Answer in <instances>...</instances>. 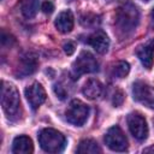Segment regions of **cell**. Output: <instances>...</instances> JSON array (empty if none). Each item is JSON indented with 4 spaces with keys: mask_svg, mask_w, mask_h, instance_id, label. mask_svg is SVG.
Here are the masks:
<instances>
[{
    "mask_svg": "<svg viewBox=\"0 0 154 154\" xmlns=\"http://www.w3.org/2000/svg\"><path fill=\"white\" fill-rule=\"evenodd\" d=\"M140 22V12L137 7L130 2H123L116 11L114 23L118 29V31L122 35H129L131 34L138 25Z\"/></svg>",
    "mask_w": 154,
    "mask_h": 154,
    "instance_id": "obj_1",
    "label": "cell"
},
{
    "mask_svg": "<svg viewBox=\"0 0 154 154\" xmlns=\"http://www.w3.org/2000/svg\"><path fill=\"white\" fill-rule=\"evenodd\" d=\"M1 106L10 120L14 122L20 118L22 107L19 93L13 84L5 81H1Z\"/></svg>",
    "mask_w": 154,
    "mask_h": 154,
    "instance_id": "obj_2",
    "label": "cell"
},
{
    "mask_svg": "<svg viewBox=\"0 0 154 154\" xmlns=\"http://www.w3.org/2000/svg\"><path fill=\"white\" fill-rule=\"evenodd\" d=\"M38 143L47 153H60L66 146V138L58 130L47 128L38 132Z\"/></svg>",
    "mask_w": 154,
    "mask_h": 154,
    "instance_id": "obj_3",
    "label": "cell"
},
{
    "mask_svg": "<svg viewBox=\"0 0 154 154\" xmlns=\"http://www.w3.org/2000/svg\"><path fill=\"white\" fill-rule=\"evenodd\" d=\"M88 116L89 107L81 100H72L65 111L66 120L75 126H82L87 122Z\"/></svg>",
    "mask_w": 154,
    "mask_h": 154,
    "instance_id": "obj_4",
    "label": "cell"
},
{
    "mask_svg": "<svg viewBox=\"0 0 154 154\" xmlns=\"http://www.w3.org/2000/svg\"><path fill=\"white\" fill-rule=\"evenodd\" d=\"M97 70H99L97 60L91 53L85 51H83L72 64V72L76 78H78L81 75H84V73L96 72Z\"/></svg>",
    "mask_w": 154,
    "mask_h": 154,
    "instance_id": "obj_5",
    "label": "cell"
},
{
    "mask_svg": "<svg viewBox=\"0 0 154 154\" xmlns=\"http://www.w3.org/2000/svg\"><path fill=\"white\" fill-rule=\"evenodd\" d=\"M132 95L134 100L154 109V87L137 81L132 84Z\"/></svg>",
    "mask_w": 154,
    "mask_h": 154,
    "instance_id": "obj_6",
    "label": "cell"
},
{
    "mask_svg": "<svg viewBox=\"0 0 154 154\" xmlns=\"http://www.w3.org/2000/svg\"><path fill=\"white\" fill-rule=\"evenodd\" d=\"M105 143L107 147L114 152L128 150V140L119 126H112L105 134Z\"/></svg>",
    "mask_w": 154,
    "mask_h": 154,
    "instance_id": "obj_7",
    "label": "cell"
},
{
    "mask_svg": "<svg viewBox=\"0 0 154 154\" xmlns=\"http://www.w3.org/2000/svg\"><path fill=\"white\" fill-rule=\"evenodd\" d=\"M128 126L131 135L137 141H144L148 137V125L140 113H130L128 116Z\"/></svg>",
    "mask_w": 154,
    "mask_h": 154,
    "instance_id": "obj_8",
    "label": "cell"
},
{
    "mask_svg": "<svg viewBox=\"0 0 154 154\" xmlns=\"http://www.w3.org/2000/svg\"><path fill=\"white\" fill-rule=\"evenodd\" d=\"M37 65H38V60H37L36 54L25 53L18 61V65L16 67V76L18 78L30 76L36 71Z\"/></svg>",
    "mask_w": 154,
    "mask_h": 154,
    "instance_id": "obj_9",
    "label": "cell"
},
{
    "mask_svg": "<svg viewBox=\"0 0 154 154\" xmlns=\"http://www.w3.org/2000/svg\"><path fill=\"white\" fill-rule=\"evenodd\" d=\"M25 97L32 109H37L46 100V91L38 82H34L25 88Z\"/></svg>",
    "mask_w": 154,
    "mask_h": 154,
    "instance_id": "obj_10",
    "label": "cell"
},
{
    "mask_svg": "<svg viewBox=\"0 0 154 154\" xmlns=\"http://www.w3.org/2000/svg\"><path fill=\"white\" fill-rule=\"evenodd\" d=\"M136 55L146 69H152L154 64V40H150L147 43L140 46L136 49Z\"/></svg>",
    "mask_w": 154,
    "mask_h": 154,
    "instance_id": "obj_11",
    "label": "cell"
},
{
    "mask_svg": "<svg viewBox=\"0 0 154 154\" xmlns=\"http://www.w3.org/2000/svg\"><path fill=\"white\" fill-rule=\"evenodd\" d=\"M87 42L100 54H105L109 47V38L102 30H97L94 34H91L88 37Z\"/></svg>",
    "mask_w": 154,
    "mask_h": 154,
    "instance_id": "obj_12",
    "label": "cell"
},
{
    "mask_svg": "<svg viewBox=\"0 0 154 154\" xmlns=\"http://www.w3.org/2000/svg\"><path fill=\"white\" fill-rule=\"evenodd\" d=\"M55 28L58 29V31L63 32V34H67L73 29V14L71 11L66 10L60 12L54 22Z\"/></svg>",
    "mask_w": 154,
    "mask_h": 154,
    "instance_id": "obj_13",
    "label": "cell"
},
{
    "mask_svg": "<svg viewBox=\"0 0 154 154\" xmlns=\"http://www.w3.org/2000/svg\"><path fill=\"white\" fill-rule=\"evenodd\" d=\"M34 152V144L30 137L22 135L17 136L12 143V153L14 154H30Z\"/></svg>",
    "mask_w": 154,
    "mask_h": 154,
    "instance_id": "obj_14",
    "label": "cell"
},
{
    "mask_svg": "<svg viewBox=\"0 0 154 154\" xmlns=\"http://www.w3.org/2000/svg\"><path fill=\"white\" fill-rule=\"evenodd\" d=\"M82 91H83V95L85 97H88L90 100H96L102 95L103 85H102V83L100 81L91 78V79H89V81H87L84 83Z\"/></svg>",
    "mask_w": 154,
    "mask_h": 154,
    "instance_id": "obj_15",
    "label": "cell"
},
{
    "mask_svg": "<svg viewBox=\"0 0 154 154\" xmlns=\"http://www.w3.org/2000/svg\"><path fill=\"white\" fill-rule=\"evenodd\" d=\"M100 152H101L100 147L91 138L82 140L77 147V153H79V154H96Z\"/></svg>",
    "mask_w": 154,
    "mask_h": 154,
    "instance_id": "obj_16",
    "label": "cell"
},
{
    "mask_svg": "<svg viewBox=\"0 0 154 154\" xmlns=\"http://www.w3.org/2000/svg\"><path fill=\"white\" fill-rule=\"evenodd\" d=\"M129 71H130V65H129V63L123 61V60L117 61V63L113 64L112 67H111V75H112V77H114V78H124V77L128 76Z\"/></svg>",
    "mask_w": 154,
    "mask_h": 154,
    "instance_id": "obj_17",
    "label": "cell"
},
{
    "mask_svg": "<svg viewBox=\"0 0 154 154\" xmlns=\"http://www.w3.org/2000/svg\"><path fill=\"white\" fill-rule=\"evenodd\" d=\"M40 0H24L22 4V13L25 18H32L35 17L37 10H38Z\"/></svg>",
    "mask_w": 154,
    "mask_h": 154,
    "instance_id": "obj_18",
    "label": "cell"
},
{
    "mask_svg": "<svg viewBox=\"0 0 154 154\" xmlns=\"http://www.w3.org/2000/svg\"><path fill=\"white\" fill-rule=\"evenodd\" d=\"M123 101H124V95H123V93L120 91V90H117L116 93H114V95H113V105L116 106V107H119L122 103H123Z\"/></svg>",
    "mask_w": 154,
    "mask_h": 154,
    "instance_id": "obj_19",
    "label": "cell"
},
{
    "mask_svg": "<svg viewBox=\"0 0 154 154\" xmlns=\"http://www.w3.org/2000/svg\"><path fill=\"white\" fill-rule=\"evenodd\" d=\"M41 10H42L43 13L51 14V13L53 12V10H54V5H53L51 1H43L42 5H41Z\"/></svg>",
    "mask_w": 154,
    "mask_h": 154,
    "instance_id": "obj_20",
    "label": "cell"
},
{
    "mask_svg": "<svg viewBox=\"0 0 154 154\" xmlns=\"http://www.w3.org/2000/svg\"><path fill=\"white\" fill-rule=\"evenodd\" d=\"M54 93H55V94L58 95V97L61 99V100H64V99L67 96L66 90H65L64 87H61L60 84H55V85H54Z\"/></svg>",
    "mask_w": 154,
    "mask_h": 154,
    "instance_id": "obj_21",
    "label": "cell"
},
{
    "mask_svg": "<svg viewBox=\"0 0 154 154\" xmlns=\"http://www.w3.org/2000/svg\"><path fill=\"white\" fill-rule=\"evenodd\" d=\"M13 42H14V38H13L10 34H6L5 31L1 32V45H2V46H6L7 43L11 46Z\"/></svg>",
    "mask_w": 154,
    "mask_h": 154,
    "instance_id": "obj_22",
    "label": "cell"
},
{
    "mask_svg": "<svg viewBox=\"0 0 154 154\" xmlns=\"http://www.w3.org/2000/svg\"><path fill=\"white\" fill-rule=\"evenodd\" d=\"M64 52H65L67 55H71V54L75 52V46H73V43H71V42L65 43V45H64Z\"/></svg>",
    "mask_w": 154,
    "mask_h": 154,
    "instance_id": "obj_23",
    "label": "cell"
},
{
    "mask_svg": "<svg viewBox=\"0 0 154 154\" xmlns=\"http://www.w3.org/2000/svg\"><path fill=\"white\" fill-rule=\"evenodd\" d=\"M143 152H144V153H154V146H152V147H149V148H146Z\"/></svg>",
    "mask_w": 154,
    "mask_h": 154,
    "instance_id": "obj_24",
    "label": "cell"
},
{
    "mask_svg": "<svg viewBox=\"0 0 154 154\" xmlns=\"http://www.w3.org/2000/svg\"><path fill=\"white\" fill-rule=\"evenodd\" d=\"M150 23H152V26L154 28V8L152 10V13H150Z\"/></svg>",
    "mask_w": 154,
    "mask_h": 154,
    "instance_id": "obj_25",
    "label": "cell"
},
{
    "mask_svg": "<svg viewBox=\"0 0 154 154\" xmlns=\"http://www.w3.org/2000/svg\"><path fill=\"white\" fill-rule=\"evenodd\" d=\"M143 1H149V0H143Z\"/></svg>",
    "mask_w": 154,
    "mask_h": 154,
    "instance_id": "obj_26",
    "label": "cell"
}]
</instances>
